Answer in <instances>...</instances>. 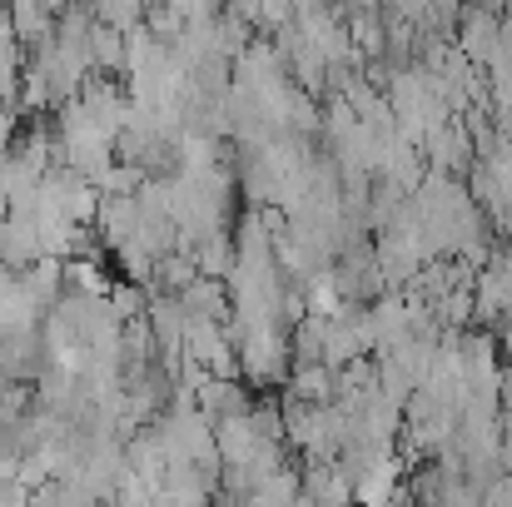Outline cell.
Wrapping results in <instances>:
<instances>
[{"label": "cell", "instance_id": "3", "mask_svg": "<svg viewBox=\"0 0 512 507\" xmlns=\"http://www.w3.org/2000/svg\"><path fill=\"white\" fill-rule=\"evenodd\" d=\"M508 319H512V254L508 244H498L473 274V324L498 329Z\"/></svg>", "mask_w": 512, "mask_h": 507}, {"label": "cell", "instance_id": "17", "mask_svg": "<svg viewBox=\"0 0 512 507\" xmlns=\"http://www.w3.org/2000/svg\"><path fill=\"white\" fill-rule=\"evenodd\" d=\"M493 338H498V353H503V363L512 368V319H508V324H498V329H493Z\"/></svg>", "mask_w": 512, "mask_h": 507}, {"label": "cell", "instance_id": "15", "mask_svg": "<svg viewBox=\"0 0 512 507\" xmlns=\"http://www.w3.org/2000/svg\"><path fill=\"white\" fill-rule=\"evenodd\" d=\"M110 507H155V493H150L140 478H130V473H125V478H120V488L110 493Z\"/></svg>", "mask_w": 512, "mask_h": 507}, {"label": "cell", "instance_id": "9", "mask_svg": "<svg viewBox=\"0 0 512 507\" xmlns=\"http://www.w3.org/2000/svg\"><path fill=\"white\" fill-rule=\"evenodd\" d=\"M299 493L314 507H353V483H348V473L339 463H304Z\"/></svg>", "mask_w": 512, "mask_h": 507}, {"label": "cell", "instance_id": "4", "mask_svg": "<svg viewBox=\"0 0 512 507\" xmlns=\"http://www.w3.org/2000/svg\"><path fill=\"white\" fill-rule=\"evenodd\" d=\"M40 324H45V304L30 289L25 269H0V334L40 329Z\"/></svg>", "mask_w": 512, "mask_h": 507}, {"label": "cell", "instance_id": "1", "mask_svg": "<svg viewBox=\"0 0 512 507\" xmlns=\"http://www.w3.org/2000/svg\"><path fill=\"white\" fill-rule=\"evenodd\" d=\"M383 100H388V110H393L398 135L413 140V145H423V140L438 135L448 120H458V115L448 110V100H443V85H438L433 70H423L418 60H413V65H398V70L388 75Z\"/></svg>", "mask_w": 512, "mask_h": 507}, {"label": "cell", "instance_id": "11", "mask_svg": "<svg viewBox=\"0 0 512 507\" xmlns=\"http://www.w3.org/2000/svg\"><path fill=\"white\" fill-rule=\"evenodd\" d=\"M174 299H179V309H184L189 319L229 324V289H224V279H204V274H194Z\"/></svg>", "mask_w": 512, "mask_h": 507}, {"label": "cell", "instance_id": "18", "mask_svg": "<svg viewBox=\"0 0 512 507\" xmlns=\"http://www.w3.org/2000/svg\"><path fill=\"white\" fill-rule=\"evenodd\" d=\"M473 5H483V10H493V15H503V10H512V0H473Z\"/></svg>", "mask_w": 512, "mask_h": 507}, {"label": "cell", "instance_id": "14", "mask_svg": "<svg viewBox=\"0 0 512 507\" xmlns=\"http://www.w3.org/2000/svg\"><path fill=\"white\" fill-rule=\"evenodd\" d=\"M90 10H95V20H105L115 30H135V25H145L150 0H90Z\"/></svg>", "mask_w": 512, "mask_h": 507}, {"label": "cell", "instance_id": "16", "mask_svg": "<svg viewBox=\"0 0 512 507\" xmlns=\"http://www.w3.org/2000/svg\"><path fill=\"white\" fill-rule=\"evenodd\" d=\"M0 507H30V488L25 483H0Z\"/></svg>", "mask_w": 512, "mask_h": 507}, {"label": "cell", "instance_id": "7", "mask_svg": "<svg viewBox=\"0 0 512 507\" xmlns=\"http://www.w3.org/2000/svg\"><path fill=\"white\" fill-rule=\"evenodd\" d=\"M189 403L209 418V423H224V418H239V413H249L254 408V398H249V388L229 373V378H199L194 383V393H189Z\"/></svg>", "mask_w": 512, "mask_h": 507}, {"label": "cell", "instance_id": "12", "mask_svg": "<svg viewBox=\"0 0 512 507\" xmlns=\"http://www.w3.org/2000/svg\"><path fill=\"white\" fill-rule=\"evenodd\" d=\"M284 393L299 403H334V368L329 363H294Z\"/></svg>", "mask_w": 512, "mask_h": 507}, {"label": "cell", "instance_id": "6", "mask_svg": "<svg viewBox=\"0 0 512 507\" xmlns=\"http://www.w3.org/2000/svg\"><path fill=\"white\" fill-rule=\"evenodd\" d=\"M498 25H503V15H493V10L463 0V5H458V20H453V45L483 70L488 55H493V45H498Z\"/></svg>", "mask_w": 512, "mask_h": 507}, {"label": "cell", "instance_id": "8", "mask_svg": "<svg viewBox=\"0 0 512 507\" xmlns=\"http://www.w3.org/2000/svg\"><path fill=\"white\" fill-rule=\"evenodd\" d=\"M155 507H214V478L189 463H170L165 483L155 488Z\"/></svg>", "mask_w": 512, "mask_h": 507}, {"label": "cell", "instance_id": "13", "mask_svg": "<svg viewBox=\"0 0 512 507\" xmlns=\"http://www.w3.org/2000/svg\"><path fill=\"white\" fill-rule=\"evenodd\" d=\"M189 254H194V269H199L204 279H229V274H234V259H239V249H234V229L209 234V239L194 244Z\"/></svg>", "mask_w": 512, "mask_h": 507}, {"label": "cell", "instance_id": "10", "mask_svg": "<svg viewBox=\"0 0 512 507\" xmlns=\"http://www.w3.org/2000/svg\"><path fill=\"white\" fill-rule=\"evenodd\" d=\"M40 259V224L30 214H5L0 224V269H30Z\"/></svg>", "mask_w": 512, "mask_h": 507}, {"label": "cell", "instance_id": "2", "mask_svg": "<svg viewBox=\"0 0 512 507\" xmlns=\"http://www.w3.org/2000/svg\"><path fill=\"white\" fill-rule=\"evenodd\" d=\"M229 338H234V368L254 388H284L289 383V368H294L289 329H279V324H229Z\"/></svg>", "mask_w": 512, "mask_h": 507}, {"label": "cell", "instance_id": "5", "mask_svg": "<svg viewBox=\"0 0 512 507\" xmlns=\"http://www.w3.org/2000/svg\"><path fill=\"white\" fill-rule=\"evenodd\" d=\"M418 155H423V165L438 169V174H453V179H463L473 160H478V150H473V135H468V125L463 120H448L438 135H428L423 145H418Z\"/></svg>", "mask_w": 512, "mask_h": 507}]
</instances>
